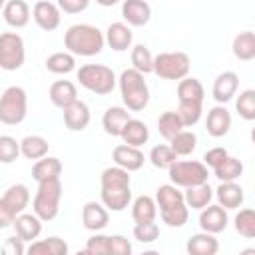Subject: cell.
<instances>
[{
	"instance_id": "cell-21",
	"label": "cell",
	"mask_w": 255,
	"mask_h": 255,
	"mask_svg": "<svg viewBox=\"0 0 255 255\" xmlns=\"http://www.w3.org/2000/svg\"><path fill=\"white\" fill-rule=\"evenodd\" d=\"M48 96H50V102L56 108L64 110V108H68L70 104H74L78 100V90H76L74 82H70V80H56L50 86Z\"/></svg>"
},
{
	"instance_id": "cell-18",
	"label": "cell",
	"mask_w": 255,
	"mask_h": 255,
	"mask_svg": "<svg viewBox=\"0 0 255 255\" xmlns=\"http://www.w3.org/2000/svg\"><path fill=\"white\" fill-rule=\"evenodd\" d=\"M122 16L128 26H145L151 18V6L145 0H124Z\"/></svg>"
},
{
	"instance_id": "cell-53",
	"label": "cell",
	"mask_w": 255,
	"mask_h": 255,
	"mask_svg": "<svg viewBox=\"0 0 255 255\" xmlns=\"http://www.w3.org/2000/svg\"><path fill=\"white\" fill-rule=\"evenodd\" d=\"M4 4H6V0H0V8H4Z\"/></svg>"
},
{
	"instance_id": "cell-28",
	"label": "cell",
	"mask_w": 255,
	"mask_h": 255,
	"mask_svg": "<svg viewBox=\"0 0 255 255\" xmlns=\"http://www.w3.org/2000/svg\"><path fill=\"white\" fill-rule=\"evenodd\" d=\"M26 253L30 255H66L68 253V243L62 237H48L40 241H32L30 247H26Z\"/></svg>"
},
{
	"instance_id": "cell-40",
	"label": "cell",
	"mask_w": 255,
	"mask_h": 255,
	"mask_svg": "<svg viewBox=\"0 0 255 255\" xmlns=\"http://www.w3.org/2000/svg\"><path fill=\"white\" fill-rule=\"evenodd\" d=\"M131 64H133V70L141 72L143 76L153 72V56H151L149 48L143 46V44L133 46V50H131Z\"/></svg>"
},
{
	"instance_id": "cell-17",
	"label": "cell",
	"mask_w": 255,
	"mask_h": 255,
	"mask_svg": "<svg viewBox=\"0 0 255 255\" xmlns=\"http://www.w3.org/2000/svg\"><path fill=\"white\" fill-rule=\"evenodd\" d=\"M90 108L86 102L76 100L68 108H64V124L70 131H84L90 124Z\"/></svg>"
},
{
	"instance_id": "cell-20",
	"label": "cell",
	"mask_w": 255,
	"mask_h": 255,
	"mask_svg": "<svg viewBox=\"0 0 255 255\" xmlns=\"http://www.w3.org/2000/svg\"><path fill=\"white\" fill-rule=\"evenodd\" d=\"M12 227L16 229V235L24 241H34L42 233V219L36 213H18L14 217Z\"/></svg>"
},
{
	"instance_id": "cell-31",
	"label": "cell",
	"mask_w": 255,
	"mask_h": 255,
	"mask_svg": "<svg viewBox=\"0 0 255 255\" xmlns=\"http://www.w3.org/2000/svg\"><path fill=\"white\" fill-rule=\"evenodd\" d=\"M203 96H205V90H203V84L197 80V78H181L179 84H177V100L179 102H199L203 104Z\"/></svg>"
},
{
	"instance_id": "cell-9",
	"label": "cell",
	"mask_w": 255,
	"mask_h": 255,
	"mask_svg": "<svg viewBox=\"0 0 255 255\" xmlns=\"http://www.w3.org/2000/svg\"><path fill=\"white\" fill-rule=\"evenodd\" d=\"M169 179L175 187H191V185H199L205 183L209 177V169L203 161H195V159H187V161H179L175 159L169 167Z\"/></svg>"
},
{
	"instance_id": "cell-19",
	"label": "cell",
	"mask_w": 255,
	"mask_h": 255,
	"mask_svg": "<svg viewBox=\"0 0 255 255\" xmlns=\"http://www.w3.org/2000/svg\"><path fill=\"white\" fill-rule=\"evenodd\" d=\"M215 197L219 205L225 209H239L245 201L243 187L237 181H221L219 187L215 189Z\"/></svg>"
},
{
	"instance_id": "cell-48",
	"label": "cell",
	"mask_w": 255,
	"mask_h": 255,
	"mask_svg": "<svg viewBox=\"0 0 255 255\" xmlns=\"http://www.w3.org/2000/svg\"><path fill=\"white\" fill-rule=\"evenodd\" d=\"M90 0H58V8L66 14H80L88 8Z\"/></svg>"
},
{
	"instance_id": "cell-22",
	"label": "cell",
	"mask_w": 255,
	"mask_h": 255,
	"mask_svg": "<svg viewBox=\"0 0 255 255\" xmlns=\"http://www.w3.org/2000/svg\"><path fill=\"white\" fill-rule=\"evenodd\" d=\"M4 22L12 28H24L30 22V6L26 0H6L2 8Z\"/></svg>"
},
{
	"instance_id": "cell-3",
	"label": "cell",
	"mask_w": 255,
	"mask_h": 255,
	"mask_svg": "<svg viewBox=\"0 0 255 255\" xmlns=\"http://www.w3.org/2000/svg\"><path fill=\"white\" fill-rule=\"evenodd\" d=\"M155 205L159 207L161 221L169 227H183L189 219V207L183 201V193L173 183H165L157 187Z\"/></svg>"
},
{
	"instance_id": "cell-8",
	"label": "cell",
	"mask_w": 255,
	"mask_h": 255,
	"mask_svg": "<svg viewBox=\"0 0 255 255\" xmlns=\"http://www.w3.org/2000/svg\"><path fill=\"white\" fill-rule=\"evenodd\" d=\"M191 60L185 52H161L153 56V72L161 80H181L189 74Z\"/></svg>"
},
{
	"instance_id": "cell-14",
	"label": "cell",
	"mask_w": 255,
	"mask_h": 255,
	"mask_svg": "<svg viewBox=\"0 0 255 255\" xmlns=\"http://www.w3.org/2000/svg\"><path fill=\"white\" fill-rule=\"evenodd\" d=\"M112 159H114L116 165L124 167L126 171H137V169H141V165L145 161L141 149L133 147V145H128V143L116 145L114 151H112Z\"/></svg>"
},
{
	"instance_id": "cell-15",
	"label": "cell",
	"mask_w": 255,
	"mask_h": 255,
	"mask_svg": "<svg viewBox=\"0 0 255 255\" xmlns=\"http://www.w3.org/2000/svg\"><path fill=\"white\" fill-rule=\"evenodd\" d=\"M237 88H239V76L231 70L227 72H221L215 82H213V88H211V94H213V100L217 104H227L235 94H237Z\"/></svg>"
},
{
	"instance_id": "cell-41",
	"label": "cell",
	"mask_w": 255,
	"mask_h": 255,
	"mask_svg": "<svg viewBox=\"0 0 255 255\" xmlns=\"http://www.w3.org/2000/svg\"><path fill=\"white\" fill-rule=\"evenodd\" d=\"M177 159V155L173 153V149L165 143H159V145H153L151 151H149V161L153 167L157 169H167L173 161Z\"/></svg>"
},
{
	"instance_id": "cell-25",
	"label": "cell",
	"mask_w": 255,
	"mask_h": 255,
	"mask_svg": "<svg viewBox=\"0 0 255 255\" xmlns=\"http://www.w3.org/2000/svg\"><path fill=\"white\" fill-rule=\"evenodd\" d=\"M104 38H106V42L110 44L112 50L124 52V50H128V48L131 46L133 34H131V30H129L128 24H124V22H114V24L108 26Z\"/></svg>"
},
{
	"instance_id": "cell-38",
	"label": "cell",
	"mask_w": 255,
	"mask_h": 255,
	"mask_svg": "<svg viewBox=\"0 0 255 255\" xmlns=\"http://www.w3.org/2000/svg\"><path fill=\"white\" fill-rule=\"evenodd\" d=\"M183 129V124H181V120H179V116H177V112H163L159 118H157V131H159V135L163 137V139H171L177 131H181Z\"/></svg>"
},
{
	"instance_id": "cell-51",
	"label": "cell",
	"mask_w": 255,
	"mask_h": 255,
	"mask_svg": "<svg viewBox=\"0 0 255 255\" xmlns=\"http://www.w3.org/2000/svg\"><path fill=\"white\" fill-rule=\"evenodd\" d=\"M14 213L8 209V205L2 201V197H0V229H6V227H10L12 223H14Z\"/></svg>"
},
{
	"instance_id": "cell-45",
	"label": "cell",
	"mask_w": 255,
	"mask_h": 255,
	"mask_svg": "<svg viewBox=\"0 0 255 255\" xmlns=\"http://www.w3.org/2000/svg\"><path fill=\"white\" fill-rule=\"evenodd\" d=\"M20 155V141L12 135H0V163H12Z\"/></svg>"
},
{
	"instance_id": "cell-27",
	"label": "cell",
	"mask_w": 255,
	"mask_h": 255,
	"mask_svg": "<svg viewBox=\"0 0 255 255\" xmlns=\"http://www.w3.org/2000/svg\"><path fill=\"white\" fill-rule=\"evenodd\" d=\"M2 201L8 205V209H10L14 215H18V213H22V211L28 207V203H30V189H28L24 183H14V185H10V187L6 189V193L2 195Z\"/></svg>"
},
{
	"instance_id": "cell-24",
	"label": "cell",
	"mask_w": 255,
	"mask_h": 255,
	"mask_svg": "<svg viewBox=\"0 0 255 255\" xmlns=\"http://www.w3.org/2000/svg\"><path fill=\"white\" fill-rule=\"evenodd\" d=\"M185 251L189 255H215L219 251V241L215 239L213 233L201 231V233H195L187 239Z\"/></svg>"
},
{
	"instance_id": "cell-11",
	"label": "cell",
	"mask_w": 255,
	"mask_h": 255,
	"mask_svg": "<svg viewBox=\"0 0 255 255\" xmlns=\"http://www.w3.org/2000/svg\"><path fill=\"white\" fill-rule=\"evenodd\" d=\"M199 227L201 231H207V233H221L225 231L227 223H229V217H227V209L221 207L219 203L217 205H205L203 209H199Z\"/></svg>"
},
{
	"instance_id": "cell-47",
	"label": "cell",
	"mask_w": 255,
	"mask_h": 255,
	"mask_svg": "<svg viewBox=\"0 0 255 255\" xmlns=\"http://www.w3.org/2000/svg\"><path fill=\"white\" fill-rule=\"evenodd\" d=\"M229 153H227V149L225 147H211V149H207L205 151V155H203V163L207 165V167H215V165H219L225 157H227Z\"/></svg>"
},
{
	"instance_id": "cell-26",
	"label": "cell",
	"mask_w": 255,
	"mask_h": 255,
	"mask_svg": "<svg viewBox=\"0 0 255 255\" xmlns=\"http://www.w3.org/2000/svg\"><path fill=\"white\" fill-rule=\"evenodd\" d=\"M120 137L124 139V143L128 145H133V147H139L143 143H147L149 139V129L147 126L141 122V120H135V118H129L120 133Z\"/></svg>"
},
{
	"instance_id": "cell-35",
	"label": "cell",
	"mask_w": 255,
	"mask_h": 255,
	"mask_svg": "<svg viewBox=\"0 0 255 255\" xmlns=\"http://www.w3.org/2000/svg\"><path fill=\"white\" fill-rule=\"evenodd\" d=\"M213 175L219 181H237L243 175V163H241V159L227 155L219 165L213 167Z\"/></svg>"
},
{
	"instance_id": "cell-16",
	"label": "cell",
	"mask_w": 255,
	"mask_h": 255,
	"mask_svg": "<svg viewBox=\"0 0 255 255\" xmlns=\"http://www.w3.org/2000/svg\"><path fill=\"white\" fill-rule=\"evenodd\" d=\"M82 223L88 231H102L110 223V213L104 203L88 201L82 207Z\"/></svg>"
},
{
	"instance_id": "cell-6",
	"label": "cell",
	"mask_w": 255,
	"mask_h": 255,
	"mask_svg": "<svg viewBox=\"0 0 255 255\" xmlns=\"http://www.w3.org/2000/svg\"><path fill=\"white\" fill-rule=\"evenodd\" d=\"M80 86H84L86 90L94 92L96 96H108L114 92L116 88V74L112 68L104 66V64H84L78 72H76Z\"/></svg>"
},
{
	"instance_id": "cell-49",
	"label": "cell",
	"mask_w": 255,
	"mask_h": 255,
	"mask_svg": "<svg viewBox=\"0 0 255 255\" xmlns=\"http://www.w3.org/2000/svg\"><path fill=\"white\" fill-rule=\"evenodd\" d=\"M131 243L124 235H112V255H129Z\"/></svg>"
},
{
	"instance_id": "cell-54",
	"label": "cell",
	"mask_w": 255,
	"mask_h": 255,
	"mask_svg": "<svg viewBox=\"0 0 255 255\" xmlns=\"http://www.w3.org/2000/svg\"><path fill=\"white\" fill-rule=\"evenodd\" d=\"M145 2H147V0H145Z\"/></svg>"
},
{
	"instance_id": "cell-7",
	"label": "cell",
	"mask_w": 255,
	"mask_h": 255,
	"mask_svg": "<svg viewBox=\"0 0 255 255\" xmlns=\"http://www.w3.org/2000/svg\"><path fill=\"white\" fill-rule=\"evenodd\" d=\"M28 114V96L20 86H10L0 96V122L6 126H18Z\"/></svg>"
},
{
	"instance_id": "cell-23",
	"label": "cell",
	"mask_w": 255,
	"mask_h": 255,
	"mask_svg": "<svg viewBox=\"0 0 255 255\" xmlns=\"http://www.w3.org/2000/svg\"><path fill=\"white\" fill-rule=\"evenodd\" d=\"M129 118H131V116H129L128 108H122V106H112V108H108V110L104 112V116H102L104 131H106L108 135H112V137H120V133H122V129H124V126H126V122H128Z\"/></svg>"
},
{
	"instance_id": "cell-32",
	"label": "cell",
	"mask_w": 255,
	"mask_h": 255,
	"mask_svg": "<svg viewBox=\"0 0 255 255\" xmlns=\"http://www.w3.org/2000/svg\"><path fill=\"white\" fill-rule=\"evenodd\" d=\"M62 173V161L58 157L52 155H44L40 157L34 167H32V177L36 181H44V179H52V177H60Z\"/></svg>"
},
{
	"instance_id": "cell-46",
	"label": "cell",
	"mask_w": 255,
	"mask_h": 255,
	"mask_svg": "<svg viewBox=\"0 0 255 255\" xmlns=\"http://www.w3.org/2000/svg\"><path fill=\"white\" fill-rule=\"evenodd\" d=\"M133 237L139 243H153L159 237V227L155 221H143V223H135L133 227Z\"/></svg>"
},
{
	"instance_id": "cell-30",
	"label": "cell",
	"mask_w": 255,
	"mask_h": 255,
	"mask_svg": "<svg viewBox=\"0 0 255 255\" xmlns=\"http://www.w3.org/2000/svg\"><path fill=\"white\" fill-rule=\"evenodd\" d=\"M231 50H233V56L241 62H249L255 58V34L245 30V32H239L235 38H233V44H231Z\"/></svg>"
},
{
	"instance_id": "cell-39",
	"label": "cell",
	"mask_w": 255,
	"mask_h": 255,
	"mask_svg": "<svg viewBox=\"0 0 255 255\" xmlns=\"http://www.w3.org/2000/svg\"><path fill=\"white\" fill-rule=\"evenodd\" d=\"M235 223V231L239 235H243L245 239H253L255 237V211L251 207L239 209V213L233 219Z\"/></svg>"
},
{
	"instance_id": "cell-36",
	"label": "cell",
	"mask_w": 255,
	"mask_h": 255,
	"mask_svg": "<svg viewBox=\"0 0 255 255\" xmlns=\"http://www.w3.org/2000/svg\"><path fill=\"white\" fill-rule=\"evenodd\" d=\"M76 68V58L70 52H54L46 58V70L52 74H70Z\"/></svg>"
},
{
	"instance_id": "cell-37",
	"label": "cell",
	"mask_w": 255,
	"mask_h": 255,
	"mask_svg": "<svg viewBox=\"0 0 255 255\" xmlns=\"http://www.w3.org/2000/svg\"><path fill=\"white\" fill-rule=\"evenodd\" d=\"M169 147L173 149V153L179 157V155H191L197 147V135L193 131H187V129H181L177 131L171 139H169Z\"/></svg>"
},
{
	"instance_id": "cell-2",
	"label": "cell",
	"mask_w": 255,
	"mask_h": 255,
	"mask_svg": "<svg viewBox=\"0 0 255 255\" xmlns=\"http://www.w3.org/2000/svg\"><path fill=\"white\" fill-rule=\"evenodd\" d=\"M106 38L100 28L92 24H74L64 34V46L74 56H98L104 50Z\"/></svg>"
},
{
	"instance_id": "cell-1",
	"label": "cell",
	"mask_w": 255,
	"mask_h": 255,
	"mask_svg": "<svg viewBox=\"0 0 255 255\" xmlns=\"http://www.w3.org/2000/svg\"><path fill=\"white\" fill-rule=\"evenodd\" d=\"M102 183V203L106 205V209L110 211H124L129 201H131V179H129V171H126L120 165L114 167H106L102 171L100 177Z\"/></svg>"
},
{
	"instance_id": "cell-34",
	"label": "cell",
	"mask_w": 255,
	"mask_h": 255,
	"mask_svg": "<svg viewBox=\"0 0 255 255\" xmlns=\"http://www.w3.org/2000/svg\"><path fill=\"white\" fill-rule=\"evenodd\" d=\"M48 149H50V143L46 137L42 135H26L22 141H20V153L28 159H40L44 155H48Z\"/></svg>"
},
{
	"instance_id": "cell-43",
	"label": "cell",
	"mask_w": 255,
	"mask_h": 255,
	"mask_svg": "<svg viewBox=\"0 0 255 255\" xmlns=\"http://www.w3.org/2000/svg\"><path fill=\"white\" fill-rule=\"evenodd\" d=\"M235 110L243 120L253 122L255 120V90H243L235 102Z\"/></svg>"
},
{
	"instance_id": "cell-13",
	"label": "cell",
	"mask_w": 255,
	"mask_h": 255,
	"mask_svg": "<svg viewBox=\"0 0 255 255\" xmlns=\"http://www.w3.org/2000/svg\"><path fill=\"white\" fill-rule=\"evenodd\" d=\"M205 129H207V133L211 137H223V135L229 133V129H231V114L223 104L213 106L207 112Z\"/></svg>"
},
{
	"instance_id": "cell-29",
	"label": "cell",
	"mask_w": 255,
	"mask_h": 255,
	"mask_svg": "<svg viewBox=\"0 0 255 255\" xmlns=\"http://www.w3.org/2000/svg\"><path fill=\"white\" fill-rule=\"evenodd\" d=\"M213 199V189L209 187V183H199V185H191V187H185V193H183V201L187 207L191 209H203L205 205H209Z\"/></svg>"
},
{
	"instance_id": "cell-12",
	"label": "cell",
	"mask_w": 255,
	"mask_h": 255,
	"mask_svg": "<svg viewBox=\"0 0 255 255\" xmlns=\"http://www.w3.org/2000/svg\"><path fill=\"white\" fill-rule=\"evenodd\" d=\"M32 18L34 22L38 24V28L46 30V32H52L60 26L62 22V16H60V8L58 4L54 2H48V0H38L32 8Z\"/></svg>"
},
{
	"instance_id": "cell-5",
	"label": "cell",
	"mask_w": 255,
	"mask_h": 255,
	"mask_svg": "<svg viewBox=\"0 0 255 255\" xmlns=\"http://www.w3.org/2000/svg\"><path fill=\"white\" fill-rule=\"evenodd\" d=\"M60 201H62V181H60V177L38 181V191L34 195L32 209L42 221L56 219V215L60 211Z\"/></svg>"
},
{
	"instance_id": "cell-4",
	"label": "cell",
	"mask_w": 255,
	"mask_h": 255,
	"mask_svg": "<svg viewBox=\"0 0 255 255\" xmlns=\"http://www.w3.org/2000/svg\"><path fill=\"white\" fill-rule=\"evenodd\" d=\"M118 84H120V94H122L124 106L129 112H141L149 104V88H147V82L143 80L141 72L128 68L120 74Z\"/></svg>"
},
{
	"instance_id": "cell-52",
	"label": "cell",
	"mask_w": 255,
	"mask_h": 255,
	"mask_svg": "<svg viewBox=\"0 0 255 255\" xmlns=\"http://www.w3.org/2000/svg\"><path fill=\"white\" fill-rule=\"evenodd\" d=\"M100 6H106V8H110V6H116L120 0H96Z\"/></svg>"
},
{
	"instance_id": "cell-33",
	"label": "cell",
	"mask_w": 255,
	"mask_h": 255,
	"mask_svg": "<svg viewBox=\"0 0 255 255\" xmlns=\"http://www.w3.org/2000/svg\"><path fill=\"white\" fill-rule=\"evenodd\" d=\"M157 215V205L155 199L149 195H139L133 199L131 203V217L135 223H143V221H155Z\"/></svg>"
},
{
	"instance_id": "cell-50",
	"label": "cell",
	"mask_w": 255,
	"mask_h": 255,
	"mask_svg": "<svg viewBox=\"0 0 255 255\" xmlns=\"http://www.w3.org/2000/svg\"><path fill=\"white\" fill-rule=\"evenodd\" d=\"M4 253H6V255H22V253H26L24 239H20L18 235L8 237L6 243H4Z\"/></svg>"
},
{
	"instance_id": "cell-44",
	"label": "cell",
	"mask_w": 255,
	"mask_h": 255,
	"mask_svg": "<svg viewBox=\"0 0 255 255\" xmlns=\"http://www.w3.org/2000/svg\"><path fill=\"white\" fill-rule=\"evenodd\" d=\"M84 251L88 255H112V235H102L96 231V235L86 241Z\"/></svg>"
},
{
	"instance_id": "cell-10",
	"label": "cell",
	"mask_w": 255,
	"mask_h": 255,
	"mask_svg": "<svg viewBox=\"0 0 255 255\" xmlns=\"http://www.w3.org/2000/svg\"><path fill=\"white\" fill-rule=\"evenodd\" d=\"M26 48L24 40L16 32H2L0 34V68L6 72H16L24 66Z\"/></svg>"
},
{
	"instance_id": "cell-42",
	"label": "cell",
	"mask_w": 255,
	"mask_h": 255,
	"mask_svg": "<svg viewBox=\"0 0 255 255\" xmlns=\"http://www.w3.org/2000/svg\"><path fill=\"white\" fill-rule=\"evenodd\" d=\"M175 112H177L183 128H191L201 118V104L199 102H179V106H177Z\"/></svg>"
}]
</instances>
